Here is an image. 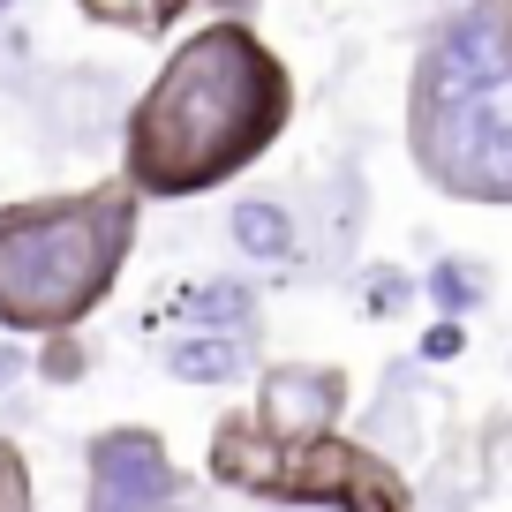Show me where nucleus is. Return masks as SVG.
Here are the masks:
<instances>
[{
  "instance_id": "obj_7",
  "label": "nucleus",
  "mask_w": 512,
  "mask_h": 512,
  "mask_svg": "<svg viewBox=\"0 0 512 512\" xmlns=\"http://www.w3.org/2000/svg\"><path fill=\"white\" fill-rule=\"evenodd\" d=\"M256 317H226V324H166V362H174V377L189 384H226L241 377V369L256 362Z\"/></svg>"
},
{
  "instance_id": "obj_9",
  "label": "nucleus",
  "mask_w": 512,
  "mask_h": 512,
  "mask_svg": "<svg viewBox=\"0 0 512 512\" xmlns=\"http://www.w3.org/2000/svg\"><path fill=\"white\" fill-rule=\"evenodd\" d=\"M91 23H106V31H166L174 23V8L166 0H76Z\"/></svg>"
},
{
  "instance_id": "obj_8",
  "label": "nucleus",
  "mask_w": 512,
  "mask_h": 512,
  "mask_svg": "<svg viewBox=\"0 0 512 512\" xmlns=\"http://www.w3.org/2000/svg\"><path fill=\"white\" fill-rule=\"evenodd\" d=\"M234 234H241V249H249V256H287L294 249V226H287V211H279V204H241L234 211Z\"/></svg>"
},
{
  "instance_id": "obj_10",
  "label": "nucleus",
  "mask_w": 512,
  "mask_h": 512,
  "mask_svg": "<svg viewBox=\"0 0 512 512\" xmlns=\"http://www.w3.org/2000/svg\"><path fill=\"white\" fill-rule=\"evenodd\" d=\"M0 512H31V467L8 437H0Z\"/></svg>"
},
{
  "instance_id": "obj_3",
  "label": "nucleus",
  "mask_w": 512,
  "mask_h": 512,
  "mask_svg": "<svg viewBox=\"0 0 512 512\" xmlns=\"http://www.w3.org/2000/svg\"><path fill=\"white\" fill-rule=\"evenodd\" d=\"M415 166L445 196L512 204V31L497 16H467L422 53L407 106Z\"/></svg>"
},
{
  "instance_id": "obj_1",
  "label": "nucleus",
  "mask_w": 512,
  "mask_h": 512,
  "mask_svg": "<svg viewBox=\"0 0 512 512\" xmlns=\"http://www.w3.org/2000/svg\"><path fill=\"white\" fill-rule=\"evenodd\" d=\"M294 121V76L241 16L189 31L121 128V181L151 204L226 189Z\"/></svg>"
},
{
  "instance_id": "obj_11",
  "label": "nucleus",
  "mask_w": 512,
  "mask_h": 512,
  "mask_svg": "<svg viewBox=\"0 0 512 512\" xmlns=\"http://www.w3.org/2000/svg\"><path fill=\"white\" fill-rule=\"evenodd\" d=\"M166 8H174V16H181V8H189V0H166Z\"/></svg>"
},
{
  "instance_id": "obj_2",
  "label": "nucleus",
  "mask_w": 512,
  "mask_h": 512,
  "mask_svg": "<svg viewBox=\"0 0 512 512\" xmlns=\"http://www.w3.org/2000/svg\"><path fill=\"white\" fill-rule=\"evenodd\" d=\"M136 219L144 196L128 181L46 204H0V332L68 339L83 317H98L136 249Z\"/></svg>"
},
{
  "instance_id": "obj_4",
  "label": "nucleus",
  "mask_w": 512,
  "mask_h": 512,
  "mask_svg": "<svg viewBox=\"0 0 512 512\" xmlns=\"http://www.w3.org/2000/svg\"><path fill=\"white\" fill-rule=\"evenodd\" d=\"M211 475L272 505H339V512H407V482L384 452H362L347 437H309V445H272L249 407L211 430Z\"/></svg>"
},
{
  "instance_id": "obj_5",
  "label": "nucleus",
  "mask_w": 512,
  "mask_h": 512,
  "mask_svg": "<svg viewBox=\"0 0 512 512\" xmlns=\"http://www.w3.org/2000/svg\"><path fill=\"white\" fill-rule=\"evenodd\" d=\"M83 475H91L83 512H166L181 497V467L166 452V437L136 430V422L98 430L91 452H83Z\"/></svg>"
},
{
  "instance_id": "obj_6",
  "label": "nucleus",
  "mask_w": 512,
  "mask_h": 512,
  "mask_svg": "<svg viewBox=\"0 0 512 512\" xmlns=\"http://www.w3.org/2000/svg\"><path fill=\"white\" fill-rule=\"evenodd\" d=\"M256 430L272 445H309V437H332L339 415H347V369H324V362H272L264 384L249 400Z\"/></svg>"
}]
</instances>
